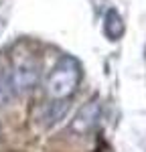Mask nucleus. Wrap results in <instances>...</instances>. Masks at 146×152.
<instances>
[{
  "instance_id": "4",
  "label": "nucleus",
  "mask_w": 146,
  "mask_h": 152,
  "mask_svg": "<svg viewBox=\"0 0 146 152\" xmlns=\"http://www.w3.org/2000/svg\"><path fill=\"white\" fill-rule=\"evenodd\" d=\"M67 110H69V102L67 99H53L47 105H43V110L39 114V122L45 128H51V126H55L57 122H61L65 118Z\"/></svg>"
},
{
  "instance_id": "2",
  "label": "nucleus",
  "mask_w": 146,
  "mask_h": 152,
  "mask_svg": "<svg viewBox=\"0 0 146 152\" xmlns=\"http://www.w3.org/2000/svg\"><path fill=\"white\" fill-rule=\"evenodd\" d=\"M81 79V67L71 57H65L59 65L53 69L47 79V94L53 99H67L77 89Z\"/></svg>"
},
{
  "instance_id": "5",
  "label": "nucleus",
  "mask_w": 146,
  "mask_h": 152,
  "mask_svg": "<svg viewBox=\"0 0 146 152\" xmlns=\"http://www.w3.org/2000/svg\"><path fill=\"white\" fill-rule=\"evenodd\" d=\"M14 97V87H12L10 71L6 69V65L0 61V105H6Z\"/></svg>"
},
{
  "instance_id": "6",
  "label": "nucleus",
  "mask_w": 146,
  "mask_h": 152,
  "mask_svg": "<svg viewBox=\"0 0 146 152\" xmlns=\"http://www.w3.org/2000/svg\"><path fill=\"white\" fill-rule=\"evenodd\" d=\"M122 33H124L122 18H120V16H118L114 10L108 12V16H106V35H108L112 41H116L118 37H122Z\"/></svg>"
},
{
  "instance_id": "1",
  "label": "nucleus",
  "mask_w": 146,
  "mask_h": 152,
  "mask_svg": "<svg viewBox=\"0 0 146 152\" xmlns=\"http://www.w3.org/2000/svg\"><path fill=\"white\" fill-rule=\"evenodd\" d=\"M39 75H41V63L33 47L26 43L16 45L10 55V79L14 94H31L39 83Z\"/></svg>"
},
{
  "instance_id": "3",
  "label": "nucleus",
  "mask_w": 146,
  "mask_h": 152,
  "mask_svg": "<svg viewBox=\"0 0 146 152\" xmlns=\"http://www.w3.org/2000/svg\"><path fill=\"white\" fill-rule=\"evenodd\" d=\"M99 110H101L99 99H97V97L89 99V102L79 110V114L75 116V120L71 122V132L73 134H79V136L87 134V132L97 124V120H99Z\"/></svg>"
}]
</instances>
